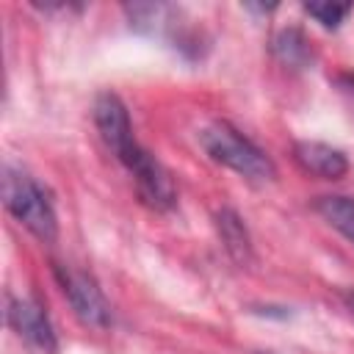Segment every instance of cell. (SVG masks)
<instances>
[{"label":"cell","mask_w":354,"mask_h":354,"mask_svg":"<svg viewBox=\"0 0 354 354\" xmlns=\"http://www.w3.org/2000/svg\"><path fill=\"white\" fill-rule=\"evenodd\" d=\"M55 279H58L72 313L77 315V321L83 326H91V329L111 326V304L91 274L69 268V266H55Z\"/></svg>","instance_id":"3957f363"},{"label":"cell","mask_w":354,"mask_h":354,"mask_svg":"<svg viewBox=\"0 0 354 354\" xmlns=\"http://www.w3.org/2000/svg\"><path fill=\"white\" fill-rule=\"evenodd\" d=\"M94 127L102 138V144L116 155V160L122 163L133 149H138L141 144L133 136V124H130V113L124 108V102L113 94V91H102L94 100Z\"/></svg>","instance_id":"8992f818"},{"label":"cell","mask_w":354,"mask_h":354,"mask_svg":"<svg viewBox=\"0 0 354 354\" xmlns=\"http://www.w3.org/2000/svg\"><path fill=\"white\" fill-rule=\"evenodd\" d=\"M122 166L130 171L133 183H136V191L141 196V202L158 213H166L177 205V188H174V180L171 174L166 171V166L152 155L147 152L144 147H138L136 152H130Z\"/></svg>","instance_id":"277c9868"},{"label":"cell","mask_w":354,"mask_h":354,"mask_svg":"<svg viewBox=\"0 0 354 354\" xmlns=\"http://www.w3.org/2000/svg\"><path fill=\"white\" fill-rule=\"evenodd\" d=\"M293 160L304 174L321 177V180H340L348 171V158L343 149L324 144V141H310L301 138L293 144Z\"/></svg>","instance_id":"52a82bcc"},{"label":"cell","mask_w":354,"mask_h":354,"mask_svg":"<svg viewBox=\"0 0 354 354\" xmlns=\"http://www.w3.org/2000/svg\"><path fill=\"white\" fill-rule=\"evenodd\" d=\"M199 144L213 163L227 166L230 171L241 174L249 183H271L277 177L274 160L257 144H252L241 130H235L227 122L207 124L199 133Z\"/></svg>","instance_id":"7a4b0ae2"},{"label":"cell","mask_w":354,"mask_h":354,"mask_svg":"<svg viewBox=\"0 0 354 354\" xmlns=\"http://www.w3.org/2000/svg\"><path fill=\"white\" fill-rule=\"evenodd\" d=\"M271 53L277 55L279 64L290 69H307L313 64V47L299 28H282L271 39Z\"/></svg>","instance_id":"9c48e42d"},{"label":"cell","mask_w":354,"mask_h":354,"mask_svg":"<svg viewBox=\"0 0 354 354\" xmlns=\"http://www.w3.org/2000/svg\"><path fill=\"white\" fill-rule=\"evenodd\" d=\"M216 230H218V238H221L227 254L238 266H246L252 260V238H249V230H246L243 218L232 207H221L216 213Z\"/></svg>","instance_id":"ba28073f"},{"label":"cell","mask_w":354,"mask_h":354,"mask_svg":"<svg viewBox=\"0 0 354 354\" xmlns=\"http://www.w3.org/2000/svg\"><path fill=\"white\" fill-rule=\"evenodd\" d=\"M343 301H346V307L351 310V315H354V290H348L346 296H343Z\"/></svg>","instance_id":"7c38bea8"},{"label":"cell","mask_w":354,"mask_h":354,"mask_svg":"<svg viewBox=\"0 0 354 354\" xmlns=\"http://www.w3.org/2000/svg\"><path fill=\"white\" fill-rule=\"evenodd\" d=\"M266 354H268V351H266Z\"/></svg>","instance_id":"4fadbf2b"},{"label":"cell","mask_w":354,"mask_h":354,"mask_svg":"<svg viewBox=\"0 0 354 354\" xmlns=\"http://www.w3.org/2000/svg\"><path fill=\"white\" fill-rule=\"evenodd\" d=\"M315 213L337 230L348 243H354V199L343 194H326L315 199Z\"/></svg>","instance_id":"30bf717a"},{"label":"cell","mask_w":354,"mask_h":354,"mask_svg":"<svg viewBox=\"0 0 354 354\" xmlns=\"http://www.w3.org/2000/svg\"><path fill=\"white\" fill-rule=\"evenodd\" d=\"M6 321L17 332V337L25 340L33 351L58 354V337H55L53 321L36 296H8Z\"/></svg>","instance_id":"5b68a950"},{"label":"cell","mask_w":354,"mask_h":354,"mask_svg":"<svg viewBox=\"0 0 354 354\" xmlns=\"http://www.w3.org/2000/svg\"><path fill=\"white\" fill-rule=\"evenodd\" d=\"M304 11L324 28H337L346 19V14L351 11V6H346V3H304Z\"/></svg>","instance_id":"8fae6325"},{"label":"cell","mask_w":354,"mask_h":354,"mask_svg":"<svg viewBox=\"0 0 354 354\" xmlns=\"http://www.w3.org/2000/svg\"><path fill=\"white\" fill-rule=\"evenodd\" d=\"M3 205L41 243H53L58 238V216L47 191L14 163L3 166Z\"/></svg>","instance_id":"6da1fadb"}]
</instances>
